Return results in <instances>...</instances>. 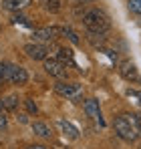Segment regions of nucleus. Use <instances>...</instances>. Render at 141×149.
<instances>
[{
  "label": "nucleus",
  "mask_w": 141,
  "mask_h": 149,
  "mask_svg": "<svg viewBox=\"0 0 141 149\" xmlns=\"http://www.w3.org/2000/svg\"><path fill=\"white\" fill-rule=\"evenodd\" d=\"M115 133L127 143L137 141L141 135L139 115H135V113H121L119 117H115Z\"/></svg>",
  "instance_id": "nucleus-1"
},
{
  "label": "nucleus",
  "mask_w": 141,
  "mask_h": 149,
  "mask_svg": "<svg viewBox=\"0 0 141 149\" xmlns=\"http://www.w3.org/2000/svg\"><path fill=\"white\" fill-rule=\"evenodd\" d=\"M83 22L87 26V30L91 32V34H105L107 30H109V16L103 12V10H99V8H91V10H87L85 14H83Z\"/></svg>",
  "instance_id": "nucleus-2"
},
{
  "label": "nucleus",
  "mask_w": 141,
  "mask_h": 149,
  "mask_svg": "<svg viewBox=\"0 0 141 149\" xmlns=\"http://www.w3.org/2000/svg\"><path fill=\"white\" fill-rule=\"evenodd\" d=\"M54 91L61 97H67V99H73V101H77L83 95V87L79 83H57L54 85Z\"/></svg>",
  "instance_id": "nucleus-3"
},
{
  "label": "nucleus",
  "mask_w": 141,
  "mask_h": 149,
  "mask_svg": "<svg viewBox=\"0 0 141 149\" xmlns=\"http://www.w3.org/2000/svg\"><path fill=\"white\" fill-rule=\"evenodd\" d=\"M6 81L14 83V85H26L28 73H26V69L18 67V65H6Z\"/></svg>",
  "instance_id": "nucleus-4"
},
{
  "label": "nucleus",
  "mask_w": 141,
  "mask_h": 149,
  "mask_svg": "<svg viewBox=\"0 0 141 149\" xmlns=\"http://www.w3.org/2000/svg\"><path fill=\"white\" fill-rule=\"evenodd\" d=\"M63 30L61 28H54V26H50V28H38V30H34L32 32V38H34V42H38V45H43V42H52L59 34H61Z\"/></svg>",
  "instance_id": "nucleus-5"
},
{
  "label": "nucleus",
  "mask_w": 141,
  "mask_h": 149,
  "mask_svg": "<svg viewBox=\"0 0 141 149\" xmlns=\"http://www.w3.org/2000/svg\"><path fill=\"white\" fill-rule=\"evenodd\" d=\"M45 71L54 79H65L67 77V65H63L59 58H47L45 61Z\"/></svg>",
  "instance_id": "nucleus-6"
},
{
  "label": "nucleus",
  "mask_w": 141,
  "mask_h": 149,
  "mask_svg": "<svg viewBox=\"0 0 141 149\" xmlns=\"http://www.w3.org/2000/svg\"><path fill=\"white\" fill-rule=\"evenodd\" d=\"M83 111H85L87 117H91V119H95V121H99V123L103 125L101 107H99V101H97V99H87L85 103H83Z\"/></svg>",
  "instance_id": "nucleus-7"
},
{
  "label": "nucleus",
  "mask_w": 141,
  "mask_h": 149,
  "mask_svg": "<svg viewBox=\"0 0 141 149\" xmlns=\"http://www.w3.org/2000/svg\"><path fill=\"white\" fill-rule=\"evenodd\" d=\"M24 52H26L32 61H47V49H45V45L28 42V45L24 47Z\"/></svg>",
  "instance_id": "nucleus-8"
},
{
  "label": "nucleus",
  "mask_w": 141,
  "mask_h": 149,
  "mask_svg": "<svg viewBox=\"0 0 141 149\" xmlns=\"http://www.w3.org/2000/svg\"><path fill=\"white\" fill-rule=\"evenodd\" d=\"M119 73H121V77H123L125 81H141L139 71H137V67H135L131 61H125V63H121V67H119Z\"/></svg>",
  "instance_id": "nucleus-9"
},
{
  "label": "nucleus",
  "mask_w": 141,
  "mask_h": 149,
  "mask_svg": "<svg viewBox=\"0 0 141 149\" xmlns=\"http://www.w3.org/2000/svg\"><path fill=\"white\" fill-rule=\"evenodd\" d=\"M32 131H34V135H38L40 139H52V129H50L47 123H43V121H34V123H32Z\"/></svg>",
  "instance_id": "nucleus-10"
},
{
  "label": "nucleus",
  "mask_w": 141,
  "mask_h": 149,
  "mask_svg": "<svg viewBox=\"0 0 141 149\" xmlns=\"http://www.w3.org/2000/svg\"><path fill=\"white\" fill-rule=\"evenodd\" d=\"M59 127H61V131H63L67 137H70V139H77V137H79V129H77L73 123H69V121L59 119Z\"/></svg>",
  "instance_id": "nucleus-11"
},
{
  "label": "nucleus",
  "mask_w": 141,
  "mask_h": 149,
  "mask_svg": "<svg viewBox=\"0 0 141 149\" xmlns=\"http://www.w3.org/2000/svg\"><path fill=\"white\" fill-rule=\"evenodd\" d=\"M28 4H30V0H2V6H4L6 10H14V12L26 8Z\"/></svg>",
  "instance_id": "nucleus-12"
},
{
  "label": "nucleus",
  "mask_w": 141,
  "mask_h": 149,
  "mask_svg": "<svg viewBox=\"0 0 141 149\" xmlns=\"http://www.w3.org/2000/svg\"><path fill=\"white\" fill-rule=\"evenodd\" d=\"M63 65H75V61H73V52H70L69 49H59V56H57Z\"/></svg>",
  "instance_id": "nucleus-13"
},
{
  "label": "nucleus",
  "mask_w": 141,
  "mask_h": 149,
  "mask_svg": "<svg viewBox=\"0 0 141 149\" xmlns=\"http://www.w3.org/2000/svg\"><path fill=\"white\" fill-rule=\"evenodd\" d=\"M4 109L6 111H14L16 107H18V97L16 95H8V97H4Z\"/></svg>",
  "instance_id": "nucleus-14"
},
{
  "label": "nucleus",
  "mask_w": 141,
  "mask_h": 149,
  "mask_svg": "<svg viewBox=\"0 0 141 149\" xmlns=\"http://www.w3.org/2000/svg\"><path fill=\"white\" fill-rule=\"evenodd\" d=\"M40 2L47 10H52V12H57L61 8V0H40Z\"/></svg>",
  "instance_id": "nucleus-15"
},
{
  "label": "nucleus",
  "mask_w": 141,
  "mask_h": 149,
  "mask_svg": "<svg viewBox=\"0 0 141 149\" xmlns=\"http://www.w3.org/2000/svg\"><path fill=\"white\" fill-rule=\"evenodd\" d=\"M127 8L133 14H141V0H127Z\"/></svg>",
  "instance_id": "nucleus-16"
},
{
  "label": "nucleus",
  "mask_w": 141,
  "mask_h": 149,
  "mask_svg": "<svg viewBox=\"0 0 141 149\" xmlns=\"http://www.w3.org/2000/svg\"><path fill=\"white\" fill-rule=\"evenodd\" d=\"M63 34H67V36H69V40L73 42V45H79V42H81L79 34H77L75 30H70V28H63Z\"/></svg>",
  "instance_id": "nucleus-17"
},
{
  "label": "nucleus",
  "mask_w": 141,
  "mask_h": 149,
  "mask_svg": "<svg viewBox=\"0 0 141 149\" xmlns=\"http://www.w3.org/2000/svg\"><path fill=\"white\" fill-rule=\"evenodd\" d=\"M24 103H26V109H28V113H36V111H38V107H36V103H32L30 99H26Z\"/></svg>",
  "instance_id": "nucleus-18"
},
{
  "label": "nucleus",
  "mask_w": 141,
  "mask_h": 149,
  "mask_svg": "<svg viewBox=\"0 0 141 149\" xmlns=\"http://www.w3.org/2000/svg\"><path fill=\"white\" fill-rule=\"evenodd\" d=\"M6 81V63H0V85Z\"/></svg>",
  "instance_id": "nucleus-19"
},
{
  "label": "nucleus",
  "mask_w": 141,
  "mask_h": 149,
  "mask_svg": "<svg viewBox=\"0 0 141 149\" xmlns=\"http://www.w3.org/2000/svg\"><path fill=\"white\" fill-rule=\"evenodd\" d=\"M6 127H8V119H6V117L0 113V131H4Z\"/></svg>",
  "instance_id": "nucleus-20"
},
{
  "label": "nucleus",
  "mask_w": 141,
  "mask_h": 149,
  "mask_svg": "<svg viewBox=\"0 0 141 149\" xmlns=\"http://www.w3.org/2000/svg\"><path fill=\"white\" fill-rule=\"evenodd\" d=\"M26 149H47V147H45V145H28Z\"/></svg>",
  "instance_id": "nucleus-21"
},
{
  "label": "nucleus",
  "mask_w": 141,
  "mask_h": 149,
  "mask_svg": "<svg viewBox=\"0 0 141 149\" xmlns=\"http://www.w3.org/2000/svg\"><path fill=\"white\" fill-rule=\"evenodd\" d=\"M2 109H4V101L0 99V113H2Z\"/></svg>",
  "instance_id": "nucleus-22"
},
{
  "label": "nucleus",
  "mask_w": 141,
  "mask_h": 149,
  "mask_svg": "<svg viewBox=\"0 0 141 149\" xmlns=\"http://www.w3.org/2000/svg\"><path fill=\"white\" fill-rule=\"evenodd\" d=\"M139 149H141V143H139Z\"/></svg>",
  "instance_id": "nucleus-23"
},
{
  "label": "nucleus",
  "mask_w": 141,
  "mask_h": 149,
  "mask_svg": "<svg viewBox=\"0 0 141 149\" xmlns=\"http://www.w3.org/2000/svg\"><path fill=\"white\" fill-rule=\"evenodd\" d=\"M83 2H85V0H83Z\"/></svg>",
  "instance_id": "nucleus-24"
}]
</instances>
